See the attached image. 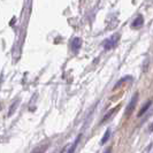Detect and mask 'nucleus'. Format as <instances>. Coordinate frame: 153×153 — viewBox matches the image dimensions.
I'll list each match as a JSON object with an SVG mask.
<instances>
[{"instance_id":"f03ea898","label":"nucleus","mask_w":153,"mask_h":153,"mask_svg":"<svg viewBox=\"0 0 153 153\" xmlns=\"http://www.w3.org/2000/svg\"><path fill=\"white\" fill-rule=\"evenodd\" d=\"M137 100H138V93L136 92L134 96H132V98H131L130 102L128 104V106H127V109H126V116H130L132 114V112L135 111V108H136V105H137Z\"/></svg>"},{"instance_id":"f8f14e48","label":"nucleus","mask_w":153,"mask_h":153,"mask_svg":"<svg viewBox=\"0 0 153 153\" xmlns=\"http://www.w3.org/2000/svg\"><path fill=\"white\" fill-rule=\"evenodd\" d=\"M149 131H150V132H152L153 131V122L150 124V127H149Z\"/></svg>"},{"instance_id":"9b49d317","label":"nucleus","mask_w":153,"mask_h":153,"mask_svg":"<svg viewBox=\"0 0 153 153\" xmlns=\"http://www.w3.org/2000/svg\"><path fill=\"white\" fill-rule=\"evenodd\" d=\"M109 136H111V129L108 128L107 130L105 131V134H104V137H102V139H101V144H105V143L108 140Z\"/></svg>"},{"instance_id":"39448f33","label":"nucleus","mask_w":153,"mask_h":153,"mask_svg":"<svg viewBox=\"0 0 153 153\" xmlns=\"http://www.w3.org/2000/svg\"><path fill=\"white\" fill-rule=\"evenodd\" d=\"M81 46H82V39L79 38V37H76V38L73 39V42H71V50L74 52H77L81 48Z\"/></svg>"},{"instance_id":"1a4fd4ad","label":"nucleus","mask_w":153,"mask_h":153,"mask_svg":"<svg viewBox=\"0 0 153 153\" xmlns=\"http://www.w3.org/2000/svg\"><path fill=\"white\" fill-rule=\"evenodd\" d=\"M151 105H152V100H147L145 104L143 105V107L140 108V111H139V113H138V116H142L144 113H146V111L151 107Z\"/></svg>"},{"instance_id":"0eeeda50","label":"nucleus","mask_w":153,"mask_h":153,"mask_svg":"<svg viewBox=\"0 0 153 153\" xmlns=\"http://www.w3.org/2000/svg\"><path fill=\"white\" fill-rule=\"evenodd\" d=\"M81 137H82V135H78V136H77V138L75 139V142H74V143L71 144V146L69 147V150L67 153H75L77 146H78V143H79V140H81Z\"/></svg>"},{"instance_id":"9d476101","label":"nucleus","mask_w":153,"mask_h":153,"mask_svg":"<svg viewBox=\"0 0 153 153\" xmlns=\"http://www.w3.org/2000/svg\"><path fill=\"white\" fill-rule=\"evenodd\" d=\"M129 79H131V76H124L123 78H121L116 84H115V86H114V89H117V88H120L121 85L124 83V82H127V81H129Z\"/></svg>"},{"instance_id":"423d86ee","label":"nucleus","mask_w":153,"mask_h":153,"mask_svg":"<svg viewBox=\"0 0 153 153\" xmlns=\"http://www.w3.org/2000/svg\"><path fill=\"white\" fill-rule=\"evenodd\" d=\"M119 108H120V107H119V106H116V107L112 108V109H111L109 112H107V113L105 114V116L102 117V120H101V123H105V122H106V121H107V120H109V119L112 117V115L114 114V113H115V112H116V111H117V109H119Z\"/></svg>"},{"instance_id":"6e6552de","label":"nucleus","mask_w":153,"mask_h":153,"mask_svg":"<svg viewBox=\"0 0 153 153\" xmlns=\"http://www.w3.org/2000/svg\"><path fill=\"white\" fill-rule=\"evenodd\" d=\"M19 104H20V100H15V101L10 105V107H9V109H8L7 116H12V115L15 113V111H16V108H17V106H19Z\"/></svg>"},{"instance_id":"7ed1b4c3","label":"nucleus","mask_w":153,"mask_h":153,"mask_svg":"<svg viewBox=\"0 0 153 153\" xmlns=\"http://www.w3.org/2000/svg\"><path fill=\"white\" fill-rule=\"evenodd\" d=\"M48 146H50L48 142H43V143H40L39 145L36 146V147L31 151V153H45L46 151H47V149H48Z\"/></svg>"},{"instance_id":"ddd939ff","label":"nucleus","mask_w":153,"mask_h":153,"mask_svg":"<svg viewBox=\"0 0 153 153\" xmlns=\"http://www.w3.org/2000/svg\"><path fill=\"white\" fill-rule=\"evenodd\" d=\"M111 151H112V147H107V149L105 150V152H104V153H111Z\"/></svg>"},{"instance_id":"f257e3e1","label":"nucleus","mask_w":153,"mask_h":153,"mask_svg":"<svg viewBox=\"0 0 153 153\" xmlns=\"http://www.w3.org/2000/svg\"><path fill=\"white\" fill-rule=\"evenodd\" d=\"M119 39H120V35H117V33H115L113 36H111L109 38H107L105 42H104V48L105 50H112V48H114L115 46L117 45V43H119Z\"/></svg>"},{"instance_id":"20e7f679","label":"nucleus","mask_w":153,"mask_h":153,"mask_svg":"<svg viewBox=\"0 0 153 153\" xmlns=\"http://www.w3.org/2000/svg\"><path fill=\"white\" fill-rule=\"evenodd\" d=\"M144 25V17L143 15H137V17L134 20V22L131 23V28L132 29H139V28H142Z\"/></svg>"}]
</instances>
